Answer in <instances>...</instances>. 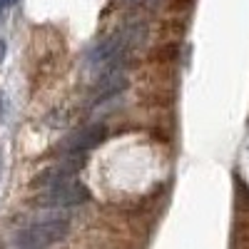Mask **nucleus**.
<instances>
[{
  "mask_svg": "<svg viewBox=\"0 0 249 249\" xmlns=\"http://www.w3.org/2000/svg\"><path fill=\"white\" fill-rule=\"evenodd\" d=\"M70 234V222L65 217H48L25 224L23 230H18L15 244L20 249H48L55 247Z\"/></svg>",
  "mask_w": 249,
  "mask_h": 249,
  "instance_id": "1",
  "label": "nucleus"
},
{
  "mask_svg": "<svg viewBox=\"0 0 249 249\" xmlns=\"http://www.w3.org/2000/svg\"><path fill=\"white\" fill-rule=\"evenodd\" d=\"M88 199H90V190L80 179H65V182L45 187V190L35 197V204L45 207V210H65V207L85 204Z\"/></svg>",
  "mask_w": 249,
  "mask_h": 249,
  "instance_id": "2",
  "label": "nucleus"
},
{
  "mask_svg": "<svg viewBox=\"0 0 249 249\" xmlns=\"http://www.w3.org/2000/svg\"><path fill=\"white\" fill-rule=\"evenodd\" d=\"M107 140V124H102V122H92L88 124V127H80L77 132H72L70 137L62 140L60 144V150L65 152V155H82V152H88V150H95L97 144H102Z\"/></svg>",
  "mask_w": 249,
  "mask_h": 249,
  "instance_id": "3",
  "label": "nucleus"
},
{
  "mask_svg": "<svg viewBox=\"0 0 249 249\" xmlns=\"http://www.w3.org/2000/svg\"><path fill=\"white\" fill-rule=\"evenodd\" d=\"M80 170H82V157L77 155V157H70V160H65V162H57V164H53V167L43 170L40 175H35L33 187H40V190H45V187H50V184L72 179V175L80 172Z\"/></svg>",
  "mask_w": 249,
  "mask_h": 249,
  "instance_id": "4",
  "label": "nucleus"
},
{
  "mask_svg": "<svg viewBox=\"0 0 249 249\" xmlns=\"http://www.w3.org/2000/svg\"><path fill=\"white\" fill-rule=\"evenodd\" d=\"M124 88H127V75L122 70H110V72H102L100 82H97V90H95V100L92 102H105L115 95H120Z\"/></svg>",
  "mask_w": 249,
  "mask_h": 249,
  "instance_id": "5",
  "label": "nucleus"
},
{
  "mask_svg": "<svg viewBox=\"0 0 249 249\" xmlns=\"http://www.w3.org/2000/svg\"><path fill=\"white\" fill-rule=\"evenodd\" d=\"M117 3L122 8H150V5L157 3V0H117Z\"/></svg>",
  "mask_w": 249,
  "mask_h": 249,
  "instance_id": "6",
  "label": "nucleus"
},
{
  "mask_svg": "<svg viewBox=\"0 0 249 249\" xmlns=\"http://www.w3.org/2000/svg\"><path fill=\"white\" fill-rule=\"evenodd\" d=\"M18 3V0H0V5H3V8H10V5H15Z\"/></svg>",
  "mask_w": 249,
  "mask_h": 249,
  "instance_id": "7",
  "label": "nucleus"
},
{
  "mask_svg": "<svg viewBox=\"0 0 249 249\" xmlns=\"http://www.w3.org/2000/svg\"><path fill=\"white\" fill-rule=\"evenodd\" d=\"M3 10H5V8H3V5H0V15H3Z\"/></svg>",
  "mask_w": 249,
  "mask_h": 249,
  "instance_id": "8",
  "label": "nucleus"
}]
</instances>
